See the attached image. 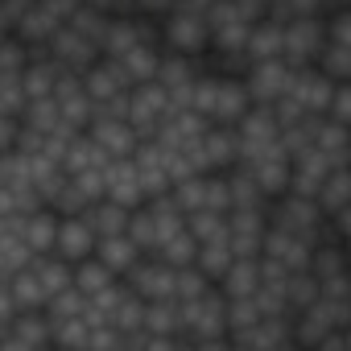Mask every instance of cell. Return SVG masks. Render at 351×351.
Returning <instances> with one entry per match:
<instances>
[{
    "label": "cell",
    "instance_id": "1",
    "mask_svg": "<svg viewBox=\"0 0 351 351\" xmlns=\"http://www.w3.org/2000/svg\"><path fill=\"white\" fill-rule=\"evenodd\" d=\"M178 310H182L178 347H207V351L228 347V298L215 285H207L191 302H178Z\"/></svg>",
    "mask_w": 351,
    "mask_h": 351
},
{
    "label": "cell",
    "instance_id": "2",
    "mask_svg": "<svg viewBox=\"0 0 351 351\" xmlns=\"http://www.w3.org/2000/svg\"><path fill=\"white\" fill-rule=\"evenodd\" d=\"M248 91L240 83V75H223V71H203L195 83H191V108L203 112L211 124H236L248 108Z\"/></svg>",
    "mask_w": 351,
    "mask_h": 351
},
{
    "label": "cell",
    "instance_id": "3",
    "mask_svg": "<svg viewBox=\"0 0 351 351\" xmlns=\"http://www.w3.org/2000/svg\"><path fill=\"white\" fill-rule=\"evenodd\" d=\"M157 29H161V50L207 58L211 29H207V17H203V13H191V9H178V5H173L165 17H157Z\"/></svg>",
    "mask_w": 351,
    "mask_h": 351
},
{
    "label": "cell",
    "instance_id": "4",
    "mask_svg": "<svg viewBox=\"0 0 351 351\" xmlns=\"http://www.w3.org/2000/svg\"><path fill=\"white\" fill-rule=\"evenodd\" d=\"M169 112H173V104H169V95H165V87L157 79H145V83H132L128 87V112H124V120L136 128L141 141L153 136Z\"/></svg>",
    "mask_w": 351,
    "mask_h": 351
},
{
    "label": "cell",
    "instance_id": "5",
    "mask_svg": "<svg viewBox=\"0 0 351 351\" xmlns=\"http://www.w3.org/2000/svg\"><path fill=\"white\" fill-rule=\"evenodd\" d=\"M289 75H293V66L285 58H256L240 71V83L252 104H273L277 95L289 91Z\"/></svg>",
    "mask_w": 351,
    "mask_h": 351
},
{
    "label": "cell",
    "instance_id": "6",
    "mask_svg": "<svg viewBox=\"0 0 351 351\" xmlns=\"http://www.w3.org/2000/svg\"><path fill=\"white\" fill-rule=\"evenodd\" d=\"M228 347L236 351H293V330L285 314L273 318H256L252 326H240L228 335Z\"/></svg>",
    "mask_w": 351,
    "mask_h": 351
},
{
    "label": "cell",
    "instance_id": "7",
    "mask_svg": "<svg viewBox=\"0 0 351 351\" xmlns=\"http://www.w3.org/2000/svg\"><path fill=\"white\" fill-rule=\"evenodd\" d=\"M318 46H322V13L281 21V58H285L289 66H306V62H314Z\"/></svg>",
    "mask_w": 351,
    "mask_h": 351
},
{
    "label": "cell",
    "instance_id": "8",
    "mask_svg": "<svg viewBox=\"0 0 351 351\" xmlns=\"http://www.w3.org/2000/svg\"><path fill=\"white\" fill-rule=\"evenodd\" d=\"M141 302H153V298H173V265H165L161 256L153 252H141L136 265L120 277Z\"/></svg>",
    "mask_w": 351,
    "mask_h": 351
},
{
    "label": "cell",
    "instance_id": "9",
    "mask_svg": "<svg viewBox=\"0 0 351 351\" xmlns=\"http://www.w3.org/2000/svg\"><path fill=\"white\" fill-rule=\"evenodd\" d=\"M42 50H46V58H54V62H58L62 71H71V75H79L83 66H91V62L99 58V46H95V42H87L83 34H75L66 21L46 38V46H42Z\"/></svg>",
    "mask_w": 351,
    "mask_h": 351
},
{
    "label": "cell",
    "instance_id": "10",
    "mask_svg": "<svg viewBox=\"0 0 351 351\" xmlns=\"http://www.w3.org/2000/svg\"><path fill=\"white\" fill-rule=\"evenodd\" d=\"M330 91H335V79H326L314 62H306V66H293V75H289V91H285V95H289L306 116H322Z\"/></svg>",
    "mask_w": 351,
    "mask_h": 351
},
{
    "label": "cell",
    "instance_id": "11",
    "mask_svg": "<svg viewBox=\"0 0 351 351\" xmlns=\"http://www.w3.org/2000/svg\"><path fill=\"white\" fill-rule=\"evenodd\" d=\"M199 161V169H232L236 165V132L232 124H207L195 145H186Z\"/></svg>",
    "mask_w": 351,
    "mask_h": 351
},
{
    "label": "cell",
    "instance_id": "12",
    "mask_svg": "<svg viewBox=\"0 0 351 351\" xmlns=\"http://www.w3.org/2000/svg\"><path fill=\"white\" fill-rule=\"evenodd\" d=\"M310 248H314V240L293 236V232L273 228V223L265 228V240H261V256H265V261H277V265L289 269V273H298V269L310 265Z\"/></svg>",
    "mask_w": 351,
    "mask_h": 351
},
{
    "label": "cell",
    "instance_id": "13",
    "mask_svg": "<svg viewBox=\"0 0 351 351\" xmlns=\"http://www.w3.org/2000/svg\"><path fill=\"white\" fill-rule=\"evenodd\" d=\"M34 347H50V318L42 310H17L5 326L0 351H34Z\"/></svg>",
    "mask_w": 351,
    "mask_h": 351
},
{
    "label": "cell",
    "instance_id": "14",
    "mask_svg": "<svg viewBox=\"0 0 351 351\" xmlns=\"http://www.w3.org/2000/svg\"><path fill=\"white\" fill-rule=\"evenodd\" d=\"M104 199H112V203H120L128 211L145 203V186L136 178L132 157H108V165H104Z\"/></svg>",
    "mask_w": 351,
    "mask_h": 351
},
{
    "label": "cell",
    "instance_id": "15",
    "mask_svg": "<svg viewBox=\"0 0 351 351\" xmlns=\"http://www.w3.org/2000/svg\"><path fill=\"white\" fill-rule=\"evenodd\" d=\"M240 165L252 173V182L265 191V199H277L281 191H289V153L281 145L269 149V153H261V157H248Z\"/></svg>",
    "mask_w": 351,
    "mask_h": 351
},
{
    "label": "cell",
    "instance_id": "16",
    "mask_svg": "<svg viewBox=\"0 0 351 351\" xmlns=\"http://www.w3.org/2000/svg\"><path fill=\"white\" fill-rule=\"evenodd\" d=\"M87 132H91V141L108 153V157H128L132 149H136V128L124 120V116H91L87 120Z\"/></svg>",
    "mask_w": 351,
    "mask_h": 351
},
{
    "label": "cell",
    "instance_id": "17",
    "mask_svg": "<svg viewBox=\"0 0 351 351\" xmlns=\"http://www.w3.org/2000/svg\"><path fill=\"white\" fill-rule=\"evenodd\" d=\"M269 215L265 211H228V244L232 256H261Z\"/></svg>",
    "mask_w": 351,
    "mask_h": 351
},
{
    "label": "cell",
    "instance_id": "18",
    "mask_svg": "<svg viewBox=\"0 0 351 351\" xmlns=\"http://www.w3.org/2000/svg\"><path fill=\"white\" fill-rule=\"evenodd\" d=\"M128 157H132V165H136V178H141V186H145V199H149V195H161V191H169V173H165V149H161L153 136L136 141V149H132Z\"/></svg>",
    "mask_w": 351,
    "mask_h": 351
},
{
    "label": "cell",
    "instance_id": "19",
    "mask_svg": "<svg viewBox=\"0 0 351 351\" xmlns=\"http://www.w3.org/2000/svg\"><path fill=\"white\" fill-rule=\"evenodd\" d=\"M54 256H62L66 265L83 261L95 252V232L79 219V215H58V232H54V244H50Z\"/></svg>",
    "mask_w": 351,
    "mask_h": 351
},
{
    "label": "cell",
    "instance_id": "20",
    "mask_svg": "<svg viewBox=\"0 0 351 351\" xmlns=\"http://www.w3.org/2000/svg\"><path fill=\"white\" fill-rule=\"evenodd\" d=\"M50 99L58 104V116H62L71 128H87V120H91V99H87V91H83V83H79V75L62 71V75H58V83H54V91H50Z\"/></svg>",
    "mask_w": 351,
    "mask_h": 351
},
{
    "label": "cell",
    "instance_id": "21",
    "mask_svg": "<svg viewBox=\"0 0 351 351\" xmlns=\"http://www.w3.org/2000/svg\"><path fill=\"white\" fill-rule=\"evenodd\" d=\"M58 165H62L66 173H79V169H104V165H108V153L91 141V132H87V128H79V132H71V136H66Z\"/></svg>",
    "mask_w": 351,
    "mask_h": 351
},
{
    "label": "cell",
    "instance_id": "22",
    "mask_svg": "<svg viewBox=\"0 0 351 351\" xmlns=\"http://www.w3.org/2000/svg\"><path fill=\"white\" fill-rule=\"evenodd\" d=\"M256 285H261V261L256 256H232V265L215 281V289L223 298H252Z\"/></svg>",
    "mask_w": 351,
    "mask_h": 351
},
{
    "label": "cell",
    "instance_id": "23",
    "mask_svg": "<svg viewBox=\"0 0 351 351\" xmlns=\"http://www.w3.org/2000/svg\"><path fill=\"white\" fill-rule=\"evenodd\" d=\"M223 178H228V211H265L269 207L265 191L252 182V173L244 165L223 169Z\"/></svg>",
    "mask_w": 351,
    "mask_h": 351
},
{
    "label": "cell",
    "instance_id": "24",
    "mask_svg": "<svg viewBox=\"0 0 351 351\" xmlns=\"http://www.w3.org/2000/svg\"><path fill=\"white\" fill-rule=\"evenodd\" d=\"M79 219L95 232V240L99 236H116V232H124L128 228V207H120V203H112V199H91L83 211H79Z\"/></svg>",
    "mask_w": 351,
    "mask_h": 351
},
{
    "label": "cell",
    "instance_id": "25",
    "mask_svg": "<svg viewBox=\"0 0 351 351\" xmlns=\"http://www.w3.org/2000/svg\"><path fill=\"white\" fill-rule=\"evenodd\" d=\"M58 25H62V21H58V17H54V13H50L46 5H42V0H29V9H25V13L17 17L13 34H17V38H21L25 46H46V38H50V34H54Z\"/></svg>",
    "mask_w": 351,
    "mask_h": 351
},
{
    "label": "cell",
    "instance_id": "26",
    "mask_svg": "<svg viewBox=\"0 0 351 351\" xmlns=\"http://www.w3.org/2000/svg\"><path fill=\"white\" fill-rule=\"evenodd\" d=\"M314 203H318L322 215H335V211L351 207V173H347V165L326 169V178H322L318 191H314Z\"/></svg>",
    "mask_w": 351,
    "mask_h": 351
},
{
    "label": "cell",
    "instance_id": "27",
    "mask_svg": "<svg viewBox=\"0 0 351 351\" xmlns=\"http://www.w3.org/2000/svg\"><path fill=\"white\" fill-rule=\"evenodd\" d=\"M91 256H99L116 277H124L132 265H136V256H141V248L132 244V236L128 232H116V236H99L95 240V252Z\"/></svg>",
    "mask_w": 351,
    "mask_h": 351
},
{
    "label": "cell",
    "instance_id": "28",
    "mask_svg": "<svg viewBox=\"0 0 351 351\" xmlns=\"http://www.w3.org/2000/svg\"><path fill=\"white\" fill-rule=\"evenodd\" d=\"M244 58L256 62V58H281V21L273 17H261L248 25V38H244Z\"/></svg>",
    "mask_w": 351,
    "mask_h": 351
},
{
    "label": "cell",
    "instance_id": "29",
    "mask_svg": "<svg viewBox=\"0 0 351 351\" xmlns=\"http://www.w3.org/2000/svg\"><path fill=\"white\" fill-rule=\"evenodd\" d=\"M54 232H58V215L50 207H34L29 215H21V232L17 236L29 244V252H50Z\"/></svg>",
    "mask_w": 351,
    "mask_h": 351
},
{
    "label": "cell",
    "instance_id": "30",
    "mask_svg": "<svg viewBox=\"0 0 351 351\" xmlns=\"http://www.w3.org/2000/svg\"><path fill=\"white\" fill-rule=\"evenodd\" d=\"M29 273L38 277L42 298H54L58 289H66V285H71V265H66L62 256H54V252H34Z\"/></svg>",
    "mask_w": 351,
    "mask_h": 351
},
{
    "label": "cell",
    "instance_id": "31",
    "mask_svg": "<svg viewBox=\"0 0 351 351\" xmlns=\"http://www.w3.org/2000/svg\"><path fill=\"white\" fill-rule=\"evenodd\" d=\"M314 149L326 153L330 165H347V124H335L326 116H318V128H314Z\"/></svg>",
    "mask_w": 351,
    "mask_h": 351
},
{
    "label": "cell",
    "instance_id": "32",
    "mask_svg": "<svg viewBox=\"0 0 351 351\" xmlns=\"http://www.w3.org/2000/svg\"><path fill=\"white\" fill-rule=\"evenodd\" d=\"M314 66H318L326 79H335V83L351 79V42H326V38H322V46H318V54H314Z\"/></svg>",
    "mask_w": 351,
    "mask_h": 351
},
{
    "label": "cell",
    "instance_id": "33",
    "mask_svg": "<svg viewBox=\"0 0 351 351\" xmlns=\"http://www.w3.org/2000/svg\"><path fill=\"white\" fill-rule=\"evenodd\" d=\"M116 62L124 66V75H128L132 83H145V79H153V75H157V62H161V46H153V42H141V46L124 50Z\"/></svg>",
    "mask_w": 351,
    "mask_h": 351
},
{
    "label": "cell",
    "instance_id": "34",
    "mask_svg": "<svg viewBox=\"0 0 351 351\" xmlns=\"http://www.w3.org/2000/svg\"><path fill=\"white\" fill-rule=\"evenodd\" d=\"M195 252H199V240L186 232V223L173 232V236H165L157 248H153V256H161L165 265H173V269H182V265H195Z\"/></svg>",
    "mask_w": 351,
    "mask_h": 351
},
{
    "label": "cell",
    "instance_id": "35",
    "mask_svg": "<svg viewBox=\"0 0 351 351\" xmlns=\"http://www.w3.org/2000/svg\"><path fill=\"white\" fill-rule=\"evenodd\" d=\"M195 265H199V273H203L207 281H219V273L232 265V244H228V236L203 240L199 252H195Z\"/></svg>",
    "mask_w": 351,
    "mask_h": 351
},
{
    "label": "cell",
    "instance_id": "36",
    "mask_svg": "<svg viewBox=\"0 0 351 351\" xmlns=\"http://www.w3.org/2000/svg\"><path fill=\"white\" fill-rule=\"evenodd\" d=\"M281 298H285V310H289V314H298L302 306H310V302L318 298V281H314V273H310V269L289 273V277L281 281Z\"/></svg>",
    "mask_w": 351,
    "mask_h": 351
},
{
    "label": "cell",
    "instance_id": "37",
    "mask_svg": "<svg viewBox=\"0 0 351 351\" xmlns=\"http://www.w3.org/2000/svg\"><path fill=\"white\" fill-rule=\"evenodd\" d=\"M5 285H9V298H13V306H17V310H42V306H46L42 285H38V277L29 273V265H25V269H17Z\"/></svg>",
    "mask_w": 351,
    "mask_h": 351
},
{
    "label": "cell",
    "instance_id": "38",
    "mask_svg": "<svg viewBox=\"0 0 351 351\" xmlns=\"http://www.w3.org/2000/svg\"><path fill=\"white\" fill-rule=\"evenodd\" d=\"M66 25L75 29V34H83L87 42H104V29H108V13H99V9H91V5H83V0H79V5H75V13L66 17Z\"/></svg>",
    "mask_w": 351,
    "mask_h": 351
},
{
    "label": "cell",
    "instance_id": "39",
    "mask_svg": "<svg viewBox=\"0 0 351 351\" xmlns=\"http://www.w3.org/2000/svg\"><path fill=\"white\" fill-rule=\"evenodd\" d=\"M50 347L87 351V322L83 318H58V322H50Z\"/></svg>",
    "mask_w": 351,
    "mask_h": 351
},
{
    "label": "cell",
    "instance_id": "40",
    "mask_svg": "<svg viewBox=\"0 0 351 351\" xmlns=\"http://www.w3.org/2000/svg\"><path fill=\"white\" fill-rule=\"evenodd\" d=\"M34 261V252H29V244L21 240V236H9V240H0V281H9L17 269H25Z\"/></svg>",
    "mask_w": 351,
    "mask_h": 351
},
{
    "label": "cell",
    "instance_id": "41",
    "mask_svg": "<svg viewBox=\"0 0 351 351\" xmlns=\"http://www.w3.org/2000/svg\"><path fill=\"white\" fill-rule=\"evenodd\" d=\"M29 62V46L17 34L0 38V75H21V66Z\"/></svg>",
    "mask_w": 351,
    "mask_h": 351
},
{
    "label": "cell",
    "instance_id": "42",
    "mask_svg": "<svg viewBox=\"0 0 351 351\" xmlns=\"http://www.w3.org/2000/svg\"><path fill=\"white\" fill-rule=\"evenodd\" d=\"M25 108V91H21V75H0V116H21Z\"/></svg>",
    "mask_w": 351,
    "mask_h": 351
},
{
    "label": "cell",
    "instance_id": "43",
    "mask_svg": "<svg viewBox=\"0 0 351 351\" xmlns=\"http://www.w3.org/2000/svg\"><path fill=\"white\" fill-rule=\"evenodd\" d=\"M326 120H335V124H351V87H347V79L343 83H335V91H330V99H326V112H322Z\"/></svg>",
    "mask_w": 351,
    "mask_h": 351
},
{
    "label": "cell",
    "instance_id": "44",
    "mask_svg": "<svg viewBox=\"0 0 351 351\" xmlns=\"http://www.w3.org/2000/svg\"><path fill=\"white\" fill-rule=\"evenodd\" d=\"M173 9V0H132V13L141 17H165Z\"/></svg>",
    "mask_w": 351,
    "mask_h": 351
},
{
    "label": "cell",
    "instance_id": "45",
    "mask_svg": "<svg viewBox=\"0 0 351 351\" xmlns=\"http://www.w3.org/2000/svg\"><path fill=\"white\" fill-rule=\"evenodd\" d=\"M83 5H91V9H99V13H108V17L132 13V0H83Z\"/></svg>",
    "mask_w": 351,
    "mask_h": 351
},
{
    "label": "cell",
    "instance_id": "46",
    "mask_svg": "<svg viewBox=\"0 0 351 351\" xmlns=\"http://www.w3.org/2000/svg\"><path fill=\"white\" fill-rule=\"evenodd\" d=\"M13 136H17V120L13 116H0V153L13 149Z\"/></svg>",
    "mask_w": 351,
    "mask_h": 351
},
{
    "label": "cell",
    "instance_id": "47",
    "mask_svg": "<svg viewBox=\"0 0 351 351\" xmlns=\"http://www.w3.org/2000/svg\"><path fill=\"white\" fill-rule=\"evenodd\" d=\"M173 5H178V9H191V13H203V17H207V9L215 5V0H173Z\"/></svg>",
    "mask_w": 351,
    "mask_h": 351
},
{
    "label": "cell",
    "instance_id": "48",
    "mask_svg": "<svg viewBox=\"0 0 351 351\" xmlns=\"http://www.w3.org/2000/svg\"><path fill=\"white\" fill-rule=\"evenodd\" d=\"M343 5H351V0H318V9H322V13H330V9H343Z\"/></svg>",
    "mask_w": 351,
    "mask_h": 351
},
{
    "label": "cell",
    "instance_id": "49",
    "mask_svg": "<svg viewBox=\"0 0 351 351\" xmlns=\"http://www.w3.org/2000/svg\"><path fill=\"white\" fill-rule=\"evenodd\" d=\"M265 9H269V0H265Z\"/></svg>",
    "mask_w": 351,
    "mask_h": 351
}]
</instances>
